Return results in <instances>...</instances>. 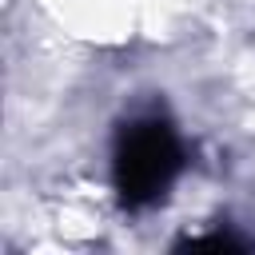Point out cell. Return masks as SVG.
I'll return each instance as SVG.
<instances>
[{"label": "cell", "instance_id": "6da1fadb", "mask_svg": "<svg viewBox=\"0 0 255 255\" xmlns=\"http://www.w3.org/2000/svg\"><path fill=\"white\" fill-rule=\"evenodd\" d=\"M183 171V139L159 112L131 116L112 147V183L128 211L155 207Z\"/></svg>", "mask_w": 255, "mask_h": 255}]
</instances>
